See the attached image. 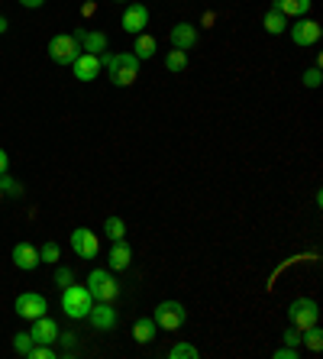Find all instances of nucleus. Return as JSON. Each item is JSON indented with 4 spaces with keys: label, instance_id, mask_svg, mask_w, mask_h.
I'll return each mask as SVG.
<instances>
[{
    "label": "nucleus",
    "instance_id": "dca6fc26",
    "mask_svg": "<svg viewBox=\"0 0 323 359\" xmlns=\"http://www.w3.org/2000/svg\"><path fill=\"white\" fill-rule=\"evenodd\" d=\"M74 39L84 46V52H91V56H101L103 49H107V36L103 33H88V29H78Z\"/></svg>",
    "mask_w": 323,
    "mask_h": 359
},
{
    "label": "nucleus",
    "instance_id": "aec40b11",
    "mask_svg": "<svg viewBox=\"0 0 323 359\" xmlns=\"http://www.w3.org/2000/svg\"><path fill=\"white\" fill-rule=\"evenodd\" d=\"M262 26H265V33L278 36V33H285V29H288V17H285V13H278V10L272 7L265 13V19H262Z\"/></svg>",
    "mask_w": 323,
    "mask_h": 359
},
{
    "label": "nucleus",
    "instance_id": "cd10ccee",
    "mask_svg": "<svg viewBox=\"0 0 323 359\" xmlns=\"http://www.w3.org/2000/svg\"><path fill=\"white\" fill-rule=\"evenodd\" d=\"M33 347H36V343H33V337H29V333H17V337H13V350H17L19 356H29V350H33Z\"/></svg>",
    "mask_w": 323,
    "mask_h": 359
},
{
    "label": "nucleus",
    "instance_id": "4be33fe9",
    "mask_svg": "<svg viewBox=\"0 0 323 359\" xmlns=\"http://www.w3.org/2000/svg\"><path fill=\"white\" fill-rule=\"evenodd\" d=\"M301 343H304L307 350H314V353H320L323 350V331L320 327H307V331H301Z\"/></svg>",
    "mask_w": 323,
    "mask_h": 359
},
{
    "label": "nucleus",
    "instance_id": "a211bd4d",
    "mask_svg": "<svg viewBox=\"0 0 323 359\" xmlns=\"http://www.w3.org/2000/svg\"><path fill=\"white\" fill-rule=\"evenodd\" d=\"M275 10L285 13V17H307L310 0H275Z\"/></svg>",
    "mask_w": 323,
    "mask_h": 359
},
{
    "label": "nucleus",
    "instance_id": "1a4fd4ad",
    "mask_svg": "<svg viewBox=\"0 0 323 359\" xmlns=\"http://www.w3.org/2000/svg\"><path fill=\"white\" fill-rule=\"evenodd\" d=\"M323 29L317 19H307V17H297V23L291 26V42L295 46H314V42H320Z\"/></svg>",
    "mask_w": 323,
    "mask_h": 359
},
{
    "label": "nucleus",
    "instance_id": "c85d7f7f",
    "mask_svg": "<svg viewBox=\"0 0 323 359\" xmlns=\"http://www.w3.org/2000/svg\"><path fill=\"white\" fill-rule=\"evenodd\" d=\"M72 282H74L72 269H56V285H58V288H65V285H72Z\"/></svg>",
    "mask_w": 323,
    "mask_h": 359
},
{
    "label": "nucleus",
    "instance_id": "c756f323",
    "mask_svg": "<svg viewBox=\"0 0 323 359\" xmlns=\"http://www.w3.org/2000/svg\"><path fill=\"white\" fill-rule=\"evenodd\" d=\"M285 347H301V331H297L295 324L285 331Z\"/></svg>",
    "mask_w": 323,
    "mask_h": 359
},
{
    "label": "nucleus",
    "instance_id": "6ab92c4d",
    "mask_svg": "<svg viewBox=\"0 0 323 359\" xmlns=\"http://www.w3.org/2000/svg\"><path fill=\"white\" fill-rule=\"evenodd\" d=\"M129 262H133V253H129V246L123 243H113V249H110V269H117V272H120V269H129Z\"/></svg>",
    "mask_w": 323,
    "mask_h": 359
},
{
    "label": "nucleus",
    "instance_id": "9b49d317",
    "mask_svg": "<svg viewBox=\"0 0 323 359\" xmlns=\"http://www.w3.org/2000/svg\"><path fill=\"white\" fill-rule=\"evenodd\" d=\"M88 321H91L94 331H113V327H117V311H113L110 301H94Z\"/></svg>",
    "mask_w": 323,
    "mask_h": 359
},
{
    "label": "nucleus",
    "instance_id": "0eeeda50",
    "mask_svg": "<svg viewBox=\"0 0 323 359\" xmlns=\"http://www.w3.org/2000/svg\"><path fill=\"white\" fill-rule=\"evenodd\" d=\"M72 249L81 259H97V253H101V240H97V233L88 227H78L72 233Z\"/></svg>",
    "mask_w": 323,
    "mask_h": 359
},
{
    "label": "nucleus",
    "instance_id": "f8f14e48",
    "mask_svg": "<svg viewBox=\"0 0 323 359\" xmlns=\"http://www.w3.org/2000/svg\"><path fill=\"white\" fill-rule=\"evenodd\" d=\"M72 68H74V78H78V81H94V78L101 75L103 62H101V56H91V52H81V56H78V58H74V62H72Z\"/></svg>",
    "mask_w": 323,
    "mask_h": 359
},
{
    "label": "nucleus",
    "instance_id": "6e6552de",
    "mask_svg": "<svg viewBox=\"0 0 323 359\" xmlns=\"http://www.w3.org/2000/svg\"><path fill=\"white\" fill-rule=\"evenodd\" d=\"M17 314L23 317V321H36V317H42V314L49 311V304H46V298L42 294H36V292H23L17 298Z\"/></svg>",
    "mask_w": 323,
    "mask_h": 359
},
{
    "label": "nucleus",
    "instance_id": "7c9ffc66",
    "mask_svg": "<svg viewBox=\"0 0 323 359\" xmlns=\"http://www.w3.org/2000/svg\"><path fill=\"white\" fill-rule=\"evenodd\" d=\"M323 75H320V68H310V72H304V85L307 87H320Z\"/></svg>",
    "mask_w": 323,
    "mask_h": 359
},
{
    "label": "nucleus",
    "instance_id": "2eb2a0df",
    "mask_svg": "<svg viewBox=\"0 0 323 359\" xmlns=\"http://www.w3.org/2000/svg\"><path fill=\"white\" fill-rule=\"evenodd\" d=\"M13 265L17 269H23V272H33L39 265V249L29 243H17L13 246Z\"/></svg>",
    "mask_w": 323,
    "mask_h": 359
},
{
    "label": "nucleus",
    "instance_id": "c9c22d12",
    "mask_svg": "<svg viewBox=\"0 0 323 359\" xmlns=\"http://www.w3.org/2000/svg\"><path fill=\"white\" fill-rule=\"evenodd\" d=\"M7 29H10V23H7L3 17H0V33H7Z\"/></svg>",
    "mask_w": 323,
    "mask_h": 359
},
{
    "label": "nucleus",
    "instance_id": "e433bc0d",
    "mask_svg": "<svg viewBox=\"0 0 323 359\" xmlns=\"http://www.w3.org/2000/svg\"><path fill=\"white\" fill-rule=\"evenodd\" d=\"M0 198H3V191H0Z\"/></svg>",
    "mask_w": 323,
    "mask_h": 359
},
{
    "label": "nucleus",
    "instance_id": "f704fd0d",
    "mask_svg": "<svg viewBox=\"0 0 323 359\" xmlns=\"http://www.w3.org/2000/svg\"><path fill=\"white\" fill-rule=\"evenodd\" d=\"M19 3H23V7H29V10H36V7H42L46 0H19Z\"/></svg>",
    "mask_w": 323,
    "mask_h": 359
},
{
    "label": "nucleus",
    "instance_id": "a878e982",
    "mask_svg": "<svg viewBox=\"0 0 323 359\" xmlns=\"http://www.w3.org/2000/svg\"><path fill=\"white\" fill-rule=\"evenodd\" d=\"M168 356L172 359H197V347H191V343H175V347L168 350Z\"/></svg>",
    "mask_w": 323,
    "mask_h": 359
},
{
    "label": "nucleus",
    "instance_id": "bb28decb",
    "mask_svg": "<svg viewBox=\"0 0 323 359\" xmlns=\"http://www.w3.org/2000/svg\"><path fill=\"white\" fill-rule=\"evenodd\" d=\"M58 256H62L58 243H46V246H39V262H58Z\"/></svg>",
    "mask_w": 323,
    "mask_h": 359
},
{
    "label": "nucleus",
    "instance_id": "20e7f679",
    "mask_svg": "<svg viewBox=\"0 0 323 359\" xmlns=\"http://www.w3.org/2000/svg\"><path fill=\"white\" fill-rule=\"evenodd\" d=\"M152 321H156L162 331H178V327H185L188 311L181 301H162L156 311H152Z\"/></svg>",
    "mask_w": 323,
    "mask_h": 359
},
{
    "label": "nucleus",
    "instance_id": "f3484780",
    "mask_svg": "<svg viewBox=\"0 0 323 359\" xmlns=\"http://www.w3.org/2000/svg\"><path fill=\"white\" fill-rule=\"evenodd\" d=\"M156 331H158V324L152 321V317H139V321L133 324V340L136 343H152L156 340Z\"/></svg>",
    "mask_w": 323,
    "mask_h": 359
},
{
    "label": "nucleus",
    "instance_id": "4c0bfd02",
    "mask_svg": "<svg viewBox=\"0 0 323 359\" xmlns=\"http://www.w3.org/2000/svg\"><path fill=\"white\" fill-rule=\"evenodd\" d=\"M117 3H123V0H117Z\"/></svg>",
    "mask_w": 323,
    "mask_h": 359
},
{
    "label": "nucleus",
    "instance_id": "f257e3e1",
    "mask_svg": "<svg viewBox=\"0 0 323 359\" xmlns=\"http://www.w3.org/2000/svg\"><path fill=\"white\" fill-rule=\"evenodd\" d=\"M94 308V294L88 292V285H65L62 288V311L72 317V321H84Z\"/></svg>",
    "mask_w": 323,
    "mask_h": 359
},
{
    "label": "nucleus",
    "instance_id": "2f4dec72",
    "mask_svg": "<svg viewBox=\"0 0 323 359\" xmlns=\"http://www.w3.org/2000/svg\"><path fill=\"white\" fill-rule=\"evenodd\" d=\"M301 353H297V347H281V350H275V359H297Z\"/></svg>",
    "mask_w": 323,
    "mask_h": 359
},
{
    "label": "nucleus",
    "instance_id": "5701e85b",
    "mask_svg": "<svg viewBox=\"0 0 323 359\" xmlns=\"http://www.w3.org/2000/svg\"><path fill=\"white\" fill-rule=\"evenodd\" d=\"M103 233H107V240L120 243V240L126 237V224H123V217H107L103 220Z\"/></svg>",
    "mask_w": 323,
    "mask_h": 359
},
{
    "label": "nucleus",
    "instance_id": "39448f33",
    "mask_svg": "<svg viewBox=\"0 0 323 359\" xmlns=\"http://www.w3.org/2000/svg\"><path fill=\"white\" fill-rule=\"evenodd\" d=\"M78 56H81V42L74 36H68V33L52 36V42H49V58H52L56 65H72Z\"/></svg>",
    "mask_w": 323,
    "mask_h": 359
},
{
    "label": "nucleus",
    "instance_id": "423d86ee",
    "mask_svg": "<svg viewBox=\"0 0 323 359\" xmlns=\"http://www.w3.org/2000/svg\"><path fill=\"white\" fill-rule=\"evenodd\" d=\"M88 292L94 294V301H113L120 294V285L113 282V275L107 269H94L88 275Z\"/></svg>",
    "mask_w": 323,
    "mask_h": 359
},
{
    "label": "nucleus",
    "instance_id": "393cba45",
    "mask_svg": "<svg viewBox=\"0 0 323 359\" xmlns=\"http://www.w3.org/2000/svg\"><path fill=\"white\" fill-rule=\"evenodd\" d=\"M0 191H3V194H13V198H19V194H23V185H19L13 175H7V172H3V175H0Z\"/></svg>",
    "mask_w": 323,
    "mask_h": 359
},
{
    "label": "nucleus",
    "instance_id": "7ed1b4c3",
    "mask_svg": "<svg viewBox=\"0 0 323 359\" xmlns=\"http://www.w3.org/2000/svg\"><path fill=\"white\" fill-rule=\"evenodd\" d=\"M288 321L295 324L297 331H307V327H314V324L320 321V308H317L314 298H297V301H291V308H288Z\"/></svg>",
    "mask_w": 323,
    "mask_h": 359
},
{
    "label": "nucleus",
    "instance_id": "72a5a7b5",
    "mask_svg": "<svg viewBox=\"0 0 323 359\" xmlns=\"http://www.w3.org/2000/svg\"><path fill=\"white\" fill-rule=\"evenodd\" d=\"M10 169V156H7V152H3V149H0V175H3V172H7Z\"/></svg>",
    "mask_w": 323,
    "mask_h": 359
},
{
    "label": "nucleus",
    "instance_id": "4468645a",
    "mask_svg": "<svg viewBox=\"0 0 323 359\" xmlns=\"http://www.w3.org/2000/svg\"><path fill=\"white\" fill-rule=\"evenodd\" d=\"M197 46V26L194 23H178V26H172V49H181V52H188V49Z\"/></svg>",
    "mask_w": 323,
    "mask_h": 359
},
{
    "label": "nucleus",
    "instance_id": "b1692460",
    "mask_svg": "<svg viewBox=\"0 0 323 359\" xmlns=\"http://www.w3.org/2000/svg\"><path fill=\"white\" fill-rule=\"evenodd\" d=\"M165 68H168V72H185V68H188V52L172 49V52L165 56Z\"/></svg>",
    "mask_w": 323,
    "mask_h": 359
},
{
    "label": "nucleus",
    "instance_id": "f03ea898",
    "mask_svg": "<svg viewBox=\"0 0 323 359\" xmlns=\"http://www.w3.org/2000/svg\"><path fill=\"white\" fill-rule=\"evenodd\" d=\"M107 72H110V81L117 87H129L139 78V58L133 52H123V56H103L101 58Z\"/></svg>",
    "mask_w": 323,
    "mask_h": 359
},
{
    "label": "nucleus",
    "instance_id": "9d476101",
    "mask_svg": "<svg viewBox=\"0 0 323 359\" xmlns=\"http://www.w3.org/2000/svg\"><path fill=\"white\" fill-rule=\"evenodd\" d=\"M146 26H149V7L146 3H139V0H133V3L123 10V29L133 33V36H139Z\"/></svg>",
    "mask_w": 323,
    "mask_h": 359
},
{
    "label": "nucleus",
    "instance_id": "ddd939ff",
    "mask_svg": "<svg viewBox=\"0 0 323 359\" xmlns=\"http://www.w3.org/2000/svg\"><path fill=\"white\" fill-rule=\"evenodd\" d=\"M29 337H33V343H56L58 340V324L52 321V317H36L33 321V331H29Z\"/></svg>",
    "mask_w": 323,
    "mask_h": 359
},
{
    "label": "nucleus",
    "instance_id": "473e14b6",
    "mask_svg": "<svg viewBox=\"0 0 323 359\" xmlns=\"http://www.w3.org/2000/svg\"><path fill=\"white\" fill-rule=\"evenodd\" d=\"M58 340H62V350L65 353L74 350V333H62V331H58Z\"/></svg>",
    "mask_w": 323,
    "mask_h": 359
},
{
    "label": "nucleus",
    "instance_id": "412c9836",
    "mask_svg": "<svg viewBox=\"0 0 323 359\" xmlns=\"http://www.w3.org/2000/svg\"><path fill=\"white\" fill-rule=\"evenodd\" d=\"M156 49H158V42L152 36H146V33H139L136 36V49H133V56L142 62V58H152L156 56Z\"/></svg>",
    "mask_w": 323,
    "mask_h": 359
}]
</instances>
